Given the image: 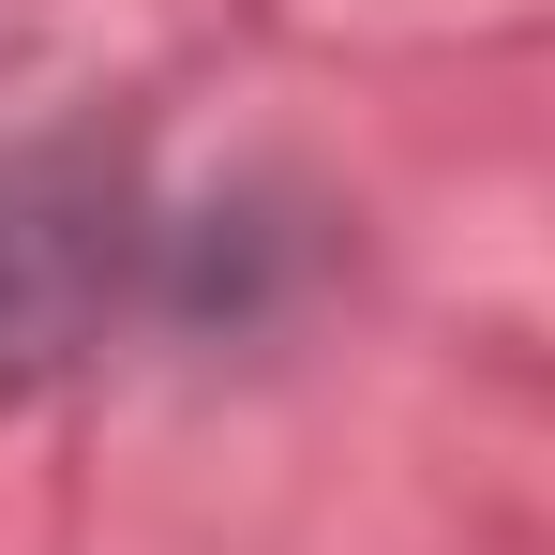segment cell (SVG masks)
<instances>
[{"label":"cell","mask_w":555,"mask_h":555,"mask_svg":"<svg viewBox=\"0 0 555 555\" xmlns=\"http://www.w3.org/2000/svg\"><path fill=\"white\" fill-rule=\"evenodd\" d=\"M166 195L120 120L0 135V421L91 375L135 315H166Z\"/></svg>","instance_id":"6da1fadb"}]
</instances>
